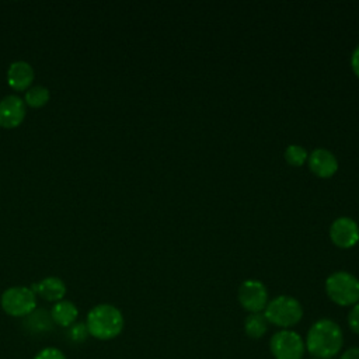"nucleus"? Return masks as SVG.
Listing matches in <instances>:
<instances>
[{
  "label": "nucleus",
  "mask_w": 359,
  "mask_h": 359,
  "mask_svg": "<svg viewBox=\"0 0 359 359\" xmlns=\"http://www.w3.org/2000/svg\"><path fill=\"white\" fill-rule=\"evenodd\" d=\"M341 359H359V348H349L342 355Z\"/></svg>",
  "instance_id": "412c9836"
},
{
  "label": "nucleus",
  "mask_w": 359,
  "mask_h": 359,
  "mask_svg": "<svg viewBox=\"0 0 359 359\" xmlns=\"http://www.w3.org/2000/svg\"><path fill=\"white\" fill-rule=\"evenodd\" d=\"M244 330L250 338H261L268 330V321L264 313H251L244 321Z\"/></svg>",
  "instance_id": "4468645a"
},
{
  "label": "nucleus",
  "mask_w": 359,
  "mask_h": 359,
  "mask_svg": "<svg viewBox=\"0 0 359 359\" xmlns=\"http://www.w3.org/2000/svg\"><path fill=\"white\" fill-rule=\"evenodd\" d=\"M50 98L49 90L43 86H31L24 95V102L32 108L43 107Z\"/></svg>",
  "instance_id": "2eb2a0df"
},
{
  "label": "nucleus",
  "mask_w": 359,
  "mask_h": 359,
  "mask_svg": "<svg viewBox=\"0 0 359 359\" xmlns=\"http://www.w3.org/2000/svg\"><path fill=\"white\" fill-rule=\"evenodd\" d=\"M344 342L341 327L330 320L321 318L316 321L306 337V349L317 359H330L339 353Z\"/></svg>",
  "instance_id": "f257e3e1"
},
{
  "label": "nucleus",
  "mask_w": 359,
  "mask_h": 359,
  "mask_svg": "<svg viewBox=\"0 0 359 359\" xmlns=\"http://www.w3.org/2000/svg\"><path fill=\"white\" fill-rule=\"evenodd\" d=\"M123 316L119 309L112 304L102 303L94 306L86 320L87 331L100 341H108L118 337L123 330Z\"/></svg>",
  "instance_id": "f03ea898"
},
{
  "label": "nucleus",
  "mask_w": 359,
  "mask_h": 359,
  "mask_svg": "<svg viewBox=\"0 0 359 359\" xmlns=\"http://www.w3.org/2000/svg\"><path fill=\"white\" fill-rule=\"evenodd\" d=\"M313 359H317V358H313Z\"/></svg>",
  "instance_id": "4be33fe9"
},
{
  "label": "nucleus",
  "mask_w": 359,
  "mask_h": 359,
  "mask_svg": "<svg viewBox=\"0 0 359 359\" xmlns=\"http://www.w3.org/2000/svg\"><path fill=\"white\" fill-rule=\"evenodd\" d=\"M351 66L352 70L355 72V74L359 77V45L353 49L352 56H351Z\"/></svg>",
  "instance_id": "aec40b11"
},
{
  "label": "nucleus",
  "mask_w": 359,
  "mask_h": 359,
  "mask_svg": "<svg viewBox=\"0 0 359 359\" xmlns=\"http://www.w3.org/2000/svg\"><path fill=\"white\" fill-rule=\"evenodd\" d=\"M25 118V102L21 97L10 94L0 100V126L11 129Z\"/></svg>",
  "instance_id": "1a4fd4ad"
},
{
  "label": "nucleus",
  "mask_w": 359,
  "mask_h": 359,
  "mask_svg": "<svg viewBox=\"0 0 359 359\" xmlns=\"http://www.w3.org/2000/svg\"><path fill=\"white\" fill-rule=\"evenodd\" d=\"M34 359H66V356H65V353L60 349L53 348V346H48V348L41 349L34 356Z\"/></svg>",
  "instance_id": "f3484780"
},
{
  "label": "nucleus",
  "mask_w": 359,
  "mask_h": 359,
  "mask_svg": "<svg viewBox=\"0 0 359 359\" xmlns=\"http://www.w3.org/2000/svg\"><path fill=\"white\" fill-rule=\"evenodd\" d=\"M328 297L339 306H353L359 302V279L345 271L331 273L325 280Z\"/></svg>",
  "instance_id": "7ed1b4c3"
},
{
  "label": "nucleus",
  "mask_w": 359,
  "mask_h": 359,
  "mask_svg": "<svg viewBox=\"0 0 359 359\" xmlns=\"http://www.w3.org/2000/svg\"><path fill=\"white\" fill-rule=\"evenodd\" d=\"M285 158L290 165L300 167L309 158V154L304 147H302L299 144H290L285 150Z\"/></svg>",
  "instance_id": "dca6fc26"
},
{
  "label": "nucleus",
  "mask_w": 359,
  "mask_h": 359,
  "mask_svg": "<svg viewBox=\"0 0 359 359\" xmlns=\"http://www.w3.org/2000/svg\"><path fill=\"white\" fill-rule=\"evenodd\" d=\"M79 316L77 306L70 300L56 302L50 310V317L53 323L60 327H70L74 324Z\"/></svg>",
  "instance_id": "ddd939ff"
},
{
  "label": "nucleus",
  "mask_w": 359,
  "mask_h": 359,
  "mask_svg": "<svg viewBox=\"0 0 359 359\" xmlns=\"http://www.w3.org/2000/svg\"><path fill=\"white\" fill-rule=\"evenodd\" d=\"M309 167L316 175L321 178H328L337 172L338 160L334 153L320 147L313 150L309 156Z\"/></svg>",
  "instance_id": "9d476101"
},
{
  "label": "nucleus",
  "mask_w": 359,
  "mask_h": 359,
  "mask_svg": "<svg viewBox=\"0 0 359 359\" xmlns=\"http://www.w3.org/2000/svg\"><path fill=\"white\" fill-rule=\"evenodd\" d=\"M34 69L25 60H15L8 66L7 83L13 90H28L34 81Z\"/></svg>",
  "instance_id": "9b49d317"
},
{
  "label": "nucleus",
  "mask_w": 359,
  "mask_h": 359,
  "mask_svg": "<svg viewBox=\"0 0 359 359\" xmlns=\"http://www.w3.org/2000/svg\"><path fill=\"white\" fill-rule=\"evenodd\" d=\"M348 324L353 332L359 334V302L352 306V309L348 314Z\"/></svg>",
  "instance_id": "6ab92c4d"
},
{
  "label": "nucleus",
  "mask_w": 359,
  "mask_h": 359,
  "mask_svg": "<svg viewBox=\"0 0 359 359\" xmlns=\"http://www.w3.org/2000/svg\"><path fill=\"white\" fill-rule=\"evenodd\" d=\"M269 346L275 359H302L306 351L304 341L292 330H280L275 332Z\"/></svg>",
  "instance_id": "423d86ee"
},
{
  "label": "nucleus",
  "mask_w": 359,
  "mask_h": 359,
  "mask_svg": "<svg viewBox=\"0 0 359 359\" xmlns=\"http://www.w3.org/2000/svg\"><path fill=\"white\" fill-rule=\"evenodd\" d=\"M87 334H88L87 327H86V324H83V323L73 324V327H72V328H70V331H69L70 338H72L73 341H76V342H81V341H84V339H86V337H87Z\"/></svg>",
  "instance_id": "a211bd4d"
},
{
  "label": "nucleus",
  "mask_w": 359,
  "mask_h": 359,
  "mask_svg": "<svg viewBox=\"0 0 359 359\" xmlns=\"http://www.w3.org/2000/svg\"><path fill=\"white\" fill-rule=\"evenodd\" d=\"M31 289L35 294H39L42 299L48 302H60L66 294V285L57 276H48L42 280L31 285Z\"/></svg>",
  "instance_id": "f8f14e48"
},
{
  "label": "nucleus",
  "mask_w": 359,
  "mask_h": 359,
  "mask_svg": "<svg viewBox=\"0 0 359 359\" xmlns=\"http://www.w3.org/2000/svg\"><path fill=\"white\" fill-rule=\"evenodd\" d=\"M264 316L268 323L286 330L302 320L303 309L294 297L282 294L266 304Z\"/></svg>",
  "instance_id": "20e7f679"
},
{
  "label": "nucleus",
  "mask_w": 359,
  "mask_h": 359,
  "mask_svg": "<svg viewBox=\"0 0 359 359\" xmlns=\"http://www.w3.org/2000/svg\"><path fill=\"white\" fill-rule=\"evenodd\" d=\"M330 237L337 247L351 248L359 241V226L348 216L338 217L330 227Z\"/></svg>",
  "instance_id": "6e6552de"
},
{
  "label": "nucleus",
  "mask_w": 359,
  "mask_h": 359,
  "mask_svg": "<svg viewBox=\"0 0 359 359\" xmlns=\"http://www.w3.org/2000/svg\"><path fill=\"white\" fill-rule=\"evenodd\" d=\"M0 304L8 316L24 317L34 313L36 307V294L28 286H13L3 292Z\"/></svg>",
  "instance_id": "39448f33"
},
{
  "label": "nucleus",
  "mask_w": 359,
  "mask_h": 359,
  "mask_svg": "<svg viewBox=\"0 0 359 359\" xmlns=\"http://www.w3.org/2000/svg\"><path fill=\"white\" fill-rule=\"evenodd\" d=\"M238 302L250 313H261L268 304V292L262 282L247 279L238 287Z\"/></svg>",
  "instance_id": "0eeeda50"
}]
</instances>
